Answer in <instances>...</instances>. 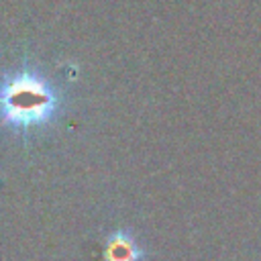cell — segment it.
<instances>
[{
	"label": "cell",
	"mask_w": 261,
	"mask_h": 261,
	"mask_svg": "<svg viewBox=\"0 0 261 261\" xmlns=\"http://www.w3.org/2000/svg\"><path fill=\"white\" fill-rule=\"evenodd\" d=\"M55 108L51 88L33 73H18L0 88V114L12 126H31L49 118Z\"/></svg>",
	"instance_id": "1"
},
{
	"label": "cell",
	"mask_w": 261,
	"mask_h": 261,
	"mask_svg": "<svg viewBox=\"0 0 261 261\" xmlns=\"http://www.w3.org/2000/svg\"><path fill=\"white\" fill-rule=\"evenodd\" d=\"M102 257L104 261H145L147 251L137 243L133 232H128L126 228H118L104 239Z\"/></svg>",
	"instance_id": "2"
}]
</instances>
